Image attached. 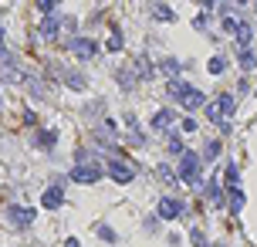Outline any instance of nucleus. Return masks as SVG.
<instances>
[{
	"instance_id": "9b49d317",
	"label": "nucleus",
	"mask_w": 257,
	"mask_h": 247,
	"mask_svg": "<svg viewBox=\"0 0 257 247\" xmlns=\"http://www.w3.org/2000/svg\"><path fill=\"white\" fill-rule=\"evenodd\" d=\"M41 203H44V210H58V207H61V203H64V190H61V183L48 186L44 196H41Z\"/></svg>"
},
{
	"instance_id": "1a4fd4ad",
	"label": "nucleus",
	"mask_w": 257,
	"mask_h": 247,
	"mask_svg": "<svg viewBox=\"0 0 257 247\" xmlns=\"http://www.w3.org/2000/svg\"><path fill=\"white\" fill-rule=\"evenodd\" d=\"M183 210H186V203H183V200L163 196V200H159V220H176V217H180Z\"/></svg>"
},
{
	"instance_id": "c756f323",
	"label": "nucleus",
	"mask_w": 257,
	"mask_h": 247,
	"mask_svg": "<svg viewBox=\"0 0 257 247\" xmlns=\"http://www.w3.org/2000/svg\"><path fill=\"white\" fill-rule=\"evenodd\" d=\"M27 88H31V95H34V98H44V92H48L41 81H27Z\"/></svg>"
},
{
	"instance_id": "9d476101",
	"label": "nucleus",
	"mask_w": 257,
	"mask_h": 247,
	"mask_svg": "<svg viewBox=\"0 0 257 247\" xmlns=\"http://www.w3.org/2000/svg\"><path fill=\"white\" fill-rule=\"evenodd\" d=\"M58 31H61V14L55 10V14H48V17L41 20V38H44V41H55Z\"/></svg>"
},
{
	"instance_id": "39448f33",
	"label": "nucleus",
	"mask_w": 257,
	"mask_h": 247,
	"mask_svg": "<svg viewBox=\"0 0 257 247\" xmlns=\"http://www.w3.org/2000/svg\"><path fill=\"white\" fill-rule=\"evenodd\" d=\"M68 48H71V55L81 58V61H88V58L98 55V41H92V38H68Z\"/></svg>"
},
{
	"instance_id": "2eb2a0df",
	"label": "nucleus",
	"mask_w": 257,
	"mask_h": 247,
	"mask_svg": "<svg viewBox=\"0 0 257 247\" xmlns=\"http://www.w3.org/2000/svg\"><path fill=\"white\" fill-rule=\"evenodd\" d=\"M166 152H169V156H183V152H186L183 139H180L176 132H169V139H166Z\"/></svg>"
},
{
	"instance_id": "f03ea898",
	"label": "nucleus",
	"mask_w": 257,
	"mask_h": 247,
	"mask_svg": "<svg viewBox=\"0 0 257 247\" xmlns=\"http://www.w3.org/2000/svg\"><path fill=\"white\" fill-rule=\"evenodd\" d=\"M234 112H237V95H230V92H223L220 98L206 102V119H210V122H217L223 132L230 129V122H227V119H234Z\"/></svg>"
},
{
	"instance_id": "0eeeda50",
	"label": "nucleus",
	"mask_w": 257,
	"mask_h": 247,
	"mask_svg": "<svg viewBox=\"0 0 257 247\" xmlns=\"http://www.w3.org/2000/svg\"><path fill=\"white\" fill-rule=\"evenodd\" d=\"M71 180L74 183H98L102 180V166L98 163H78L71 170Z\"/></svg>"
},
{
	"instance_id": "ddd939ff",
	"label": "nucleus",
	"mask_w": 257,
	"mask_h": 247,
	"mask_svg": "<svg viewBox=\"0 0 257 247\" xmlns=\"http://www.w3.org/2000/svg\"><path fill=\"white\" fill-rule=\"evenodd\" d=\"M230 34H237V44H240V48H247V44H251V38H254V27H251L247 20H237Z\"/></svg>"
},
{
	"instance_id": "c85d7f7f",
	"label": "nucleus",
	"mask_w": 257,
	"mask_h": 247,
	"mask_svg": "<svg viewBox=\"0 0 257 247\" xmlns=\"http://www.w3.org/2000/svg\"><path fill=\"white\" fill-rule=\"evenodd\" d=\"M206 68H210V75H223L227 61H223V58H210V64H206Z\"/></svg>"
},
{
	"instance_id": "423d86ee",
	"label": "nucleus",
	"mask_w": 257,
	"mask_h": 247,
	"mask_svg": "<svg viewBox=\"0 0 257 247\" xmlns=\"http://www.w3.org/2000/svg\"><path fill=\"white\" fill-rule=\"evenodd\" d=\"M105 170L112 173V180H115V183H132V176H135L132 163H122L119 156H112L109 163H105Z\"/></svg>"
},
{
	"instance_id": "f3484780",
	"label": "nucleus",
	"mask_w": 257,
	"mask_h": 247,
	"mask_svg": "<svg viewBox=\"0 0 257 247\" xmlns=\"http://www.w3.org/2000/svg\"><path fill=\"white\" fill-rule=\"evenodd\" d=\"M206 193H210V203H213V207H220V203H223V190H220V183H217V180H210V183H206Z\"/></svg>"
},
{
	"instance_id": "aec40b11",
	"label": "nucleus",
	"mask_w": 257,
	"mask_h": 247,
	"mask_svg": "<svg viewBox=\"0 0 257 247\" xmlns=\"http://www.w3.org/2000/svg\"><path fill=\"white\" fill-rule=\"evenodd\" d=\"M227 200H230V210H234V213H240V210H244V193H240V190H234V186H230Z\"/></svg>"
},
{
	"instance_id": "f8f14e48",
	"label": "nucleus",
	"mask_w": 257,
	"mask_h": 247,
	"mask_svg": "<svg viewBox=\"0 0 257 247\" xmlns=\"http://www.w3.org/2000/svg\"><path fill=\"white\" fill-rule=\"evenodd\" d=\"M173 119H176L173 109H159V112L152 115V122H149V125H152V132H166V129L173 125Z\"/></svg>"
},
{
	"instance_id": "7c9ffc66",
	"label": "nucleus",
	"mask_w": 257,
	"mask_h": 247,
	"mask_svg": "<svg viewBox=\"0 0 257 247\" xmlns=\"http://www.w3.org/2000/svg\"><path fill=\"white\" fill-rule=\"evenodd\" d=\"M190 237H193V244H196V247H206V237H203V230H193Z\"/></svg>"
},
{
	"instance_id": "f704fd0d",
	"label": "nucleus",
	"mask_w": 257,
	"mask_h": 247,
	"mask_svg": "<svg viewBox=\"0 0 257 247\" xmlns=\"http://www.w3.org/2000/svg\"><path fill=\"white\" fill-rule=\"evenodd\" d=\"M254 7H257V0H254Z\"/></svg>"
},
{
	"instance_id": "393cba45",
	"label": "nucleus",
	"mask_w": 257,
	"mask_h": 247,
	"mask_svg": "<svg viewBox=\"0 0 257 247\" xmlns=\"http://www.w3.org/2000/svg\"><path fill=\"white\" fill-rule=\"evenodd\" d=\"M180 68H183V64H180L176 58H166V61H163V71H166L169 78H176V75H180Z\"/></svg>"
},
{
	"instance_id": "72a5a7b5",
	"label": "nucleus",
	"mask_w": 257,
	"mask_h": 247,
	"mask_svg": "<svg viewBox=\"0 0 257 247\" xmlns=\"http://www.w3.org/2000/svg\"><path fill=\"white\" fill-rule=\"evenodd\" d=\"M237 3H247V0H237Z\"/></svg>"
},
{
	"instance_id": "412c9836",
	"label": "nucleus",
	"mask_w": 257,
	"mask_h": 247,
	"mask_svg": "<svg viewBox=\"0 0 257 247\" xmlns=\"http://www.w3.org/2000/svg\"><path fill=\"white\" fill-rule=\"evenodd\" d=\"M240 68H244V71L257 68V58H254V51H251V48H244V51H240Z\"/></svg>"
},
{
	"instance_id": "473e14b6",
	"label": "nucleus",
	"mask_w": 257,
	"mask_h": 247,
	"mask_svg": "<svg viewBox=\"0 0 257 247\" xmlns=\"http://www.w3.org/2000/svg\"><path fill=\"white\" fill-rule=\"evenodd\" d=\"M7 55V44H3V31H0V58Z\"/></svg>"
},
{
	"instance_id": "5701e85b",
	"label": "nucleus",
	"mask_w": 257,
	"mask_h": 247,
	"mask_svg": "<svg viewBox=\"0 0 257 247\" xmlns=\"http://www.w3.org/2000/svg\"><path fill=\"white\" fill-rule=\"evenodd\" d=\"M223 180H227V186H237V180H240L237 163H227V170H223Z\"/></svg>"
},
{
	"instance_id": "7ed1b4c3",
	"label": "nucleus",
	"mask_w": 257,
	"mask_h": 247,
	"mask_svg": "<svg viewBox=\"0 0 257 247\" xmlns=\"http://www.w3.org/2000/svg\"><path fill=\"white\" fill-rule=\"evenodd\" d=\"M200 156L196 152L186 149L183 156H180V170H176V180H183V183H190V186H200Z\"/></svg>"
},
{
	"instance_id": "bb28decb",
	"label": "nucleus",
	"mask_w": 257,
	"mask_h": 247,
	"mask_svg": "<svg viewBox=\"0 0 257 247\" xmlns=\"http://www.w3.org/2000/svg\"><path fill=\"white\" fill-rule=\"evenodd\" d=\"M58 3H61V0H37V10H41V14L48 17V14H55V7H58Z\"/></svg>"
},
{
	"instance_id": "f257e3e1",
	"label": "nucleus",
	"mask_w": 257,
	"mask_h": 247,
	"mask_svg": "<svg viewBox=\"0 0 257 247\" xmlns=\"http://www.w3.org/2000/svg\"><path fill=\"white\" fill-rule=\"evenodd\" d=\"M166 95L173 98V102H180L183 109H190V112H193V109H200V105H206V95L196 92L190 81H180V78H173V81L166 85Z\"/></svg>"
},
{
	"instance_id": "4be33fe9",
	"label": "nucleus",
	"mask_w": 257,
	"mask_h": 247,
	"mask_svg": "<svg viewBox=\"0 0 257 247\" xmlns=\"http://www.w3.org/2000/svg\"><path fill=\"white\" fill-rule=\"evenodd\" d=\"M217 156H220V142L213 139V142H206V149H203V156H200V159H206V163H213Z\"/></svg>"
},
{
	"instance_id": "6e6552de",
	"label": "nucleus",
	"mask_w": 257,
	"mask_h": 247,
	"mask_svg": "<svg viewBox=\"0 0 257 247\" xmlns=\"http://www.w3.org/2000/svg\"><path fill=\"white\" fill-rule=\"evenodd\" d=\"M0 81H3V85H20V81H24V71L14 64L10 55H3V61H0Z\"/></svg>"
},
{
	"instance_id": "cd10ccee",
	"label": "nucleus",
	"mask_w": 257,
	"mask_h": 247,
	"mask_svg": "<svg viewBox=\"0 0 257 247\" xmlns=\"http://www.w3.org/2000/svg\"><path fill=\"white\" fill-rule=\"evenodd\" d=\"M156 176H159V180H163V183H176V173L169 170V166H166V163H163V166H159V170H156Z\"/></svg>"
},
{
	"instance_id": "20e7f679",
	"label": "nucleus",
	"mask_w": 257,
	"mask_h": 247,
	"mask_svg": "<svg viewBox=\"0 0 257 247\" xmlns=\"http://www.w3.org/2000/svg\"><path fill=\"white\" fill-rule=\"evenodd\" d=\"M34 217H37V213L31 207H17V203H10V207H7V220H10L17 230H27L31 224H34Z\"/></svg>"
},
{
	"instance_id": "6ab92c4d",
	"label": "nucleus",
	"mask_w": 257,
	"mask_h": 247,
	"mask_svg": "<svg viewBox=\"0 0 257 247\" xmlns=\"http://www.w3.org/2000/svg\"><path fill=\"white\" fill-rule=\"evenodd\" d=\"M119 85H122V88H126V92H132V88H135V81H139V78H135V71H119Z\"/></svg>"
},
{
	"instance_id": "2f4dec72",
	"label": "nucleus",
	"mask_w": 257,
	"mask_h": 247,
	"mask_svg": "<svg viewBox=\"0 0 257 247\" xmlns=\"http://www.w3.org/2000/svg\"><path fill=\"white\" fill-rule=\"evenodd\" d=\"M206 20H210L206 14H196V20H193V27H196V31H203V27H206Z\"/></svg>"
},
{
	"instance_id": "4468645a",
	"label": "nucleus",
	"mask_w": 257,
	"mask_h": 247,
	"mask_svg": "<svg viewBox=\"0 0 257 247\" xmlns=\"http://www.w3.org/2000/svg\"><path fill=\"white\" fill-rule=\"evenodd\" d=\"M61 78H64V85H71V88H78V92L88 88V78L81 75V71H61Z\"/></svg>"
},
{
	"instance_id": "a878e982",
	"label": "nucleus",
	"mask_w": 257,
	"mask_h": 247,
	"mask_svg": "<svg viewBox=\"0 0 257 247\" xmlns=\"http://www.w3.org/2000/svg\"><path fill=\"white\" fill-rule=\"evenodd\" d=\"M105 48H109V51H122V48H126L122 34H119V31H112V38H109V44H105Z\"/></svg>"
},
{
	"instance_id": "b1692460",
	"label": "nucleus",
	"mask_w": 257,
	"mask_h": 247,
	"mask_svg": "<svg viewBox=\"0 0 257 247\" xmlns=\"http://www.w3.org/2000/svg\"><path fill=\"white\" fill-rule=\"evenodd\" d=\"M55 142H58V132H55V129H48V132L37 135V146H44V149H51Z\"/></svg>"
},
{
	"instance_id": "dca6fc26",
	"label": "nucleus",
	"mask_w": 257,
	"mask_h": 247,
	"mask_svg": "<svg viewBox=\"0 0 257 247\" xmlns=\"http://www.w3.org/2000/svg\"><path fill=\"white\" fill-rule=\"evenodd\" d=\"M152 17H156V20H166V24H173V20H176V14H173V7L156 3V7H152Z\"/></svg>"
},
{
	"instance_id": "a211bd4d",
	"label": "nucleus",
	"mask_w": 257,
	"mask_h": 247,
	"mask_svg": "<svg viewBox=\"0 0 257 247\" xmlns=\"http://www.w3.org/2000/svg\"><path fill=\"white\" fill-rule=\"evenodd\" d=\"M95 234H98V237H102L105 244H115V241H119V234H115V230H112L109 224H98V227H95Z\"/></svg>"
}]
</instances>
